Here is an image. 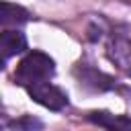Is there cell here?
Wrapping results in <instances>:
<instances>
[{
  "label": "cell",
  "mask_w": 131,
  "mask_h": 131,
  "mask_svg": "<svg viewBox=\"0 0 131 131\" xmlns=\"http://www.w3.org/2000/svg\"><path fill=\"white\" fill-rule=\"evenodd\" d=\"M53 72H55V63H53V59L47 53H43V51H31L18 63L14 80L20 86L27 88L29 84H37V82L49 80L53 76Z\"/></svg>",
  "instance_id": "obj_1"
},
{
  "label": "cell",
  "mask_w": 131,
  "mask_h": 131,
  "mask_svg": "<svg viewBox=\"0 0 131 131\" xmlns=\"http://www.w3.org/2000/svg\"><path fill=\"white\" fill-rule=\"evenodd\" d=\"M27 92L35 102H39L41 106H45L49 111H61V108L68 106V94L61 88L49 84V80H43V82H37V84H29Z\"/></svg>",
  "instance_id": "obj_2"
},
{
  "label": "cell",
  "mask_w": 131,
  "mask_h": 131,
  "mask_svg": "<svg viewBox=\"0 0 131 131\" xmlns=\"http://www.w3.org/2000/svg\"><path fill=\"white\" fill-rule=\"evenodd\" d=\"M27 49V37L20 33V31H2L0 33V55L6 59V57H12L16 53H23Z\"/></svg>",
  "instance_id": "obj_3"
},
{
  "label": "cell",
  "mask_w": 131,
  "mask_h": 131,
  "mask_svg": "<svg viewBox=\"0 0 131 131\" xmlns=\"http://www.w3.org/2000/svg\"><path fill=\"white\" fill-rule=\"evenodd\" d=\"M27 20H29L27 8L0 0V27H18V25H25Z\"/></svg>",
  "instance_id": "obj_4"
},
{
  "label": "cell",
  "mask_w": 131,
  "mask_h": 131,
  "mask_svg": "<svg viewBox=\"0 0 131 131\" xmlns=\"http://www.w3.org/2000/svg\"><path fill=\"white\" fill-rule=\"evenodd\" d=\"M88 119L92 123H96L100 127H108V129H131V119L115 117V115H108V113H90Z\"/></svg>",
  "instance_id": "obj_5"
},
{
  "label": "cell",
  "mask_w": 131,
  "mask_h": 131,
  "mask_svg": "<svg viewBox=\"0 0 131 131\" xmlns=\"http://www.w3.org/2000/svg\"><path fill=\"white\" fill-rule=\"evenodd\" d=\"M10 127H16V129L18 127H41V123L35 119H20V121H12Z\"/></svg>",
  "instance_id": "obj_6"
},
{
  "label": "cell",
  "mask_w": 131,
  "mask_h": 131,
  "mask_svg": "<svg viewBox=\"0 0 131 131\" xmlns=\"http://www.w3.org/2000/svg\"><path fill=\"white\" fill-rule=\"evenodd\" d=\"M2 68H4V57L0 55V70H2Z\"/></svg>",
  "instance_id": "obj_7"
}]
</instances>
